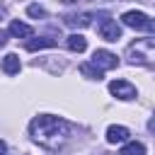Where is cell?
<instances>
[{"mask_svg": "<svg viewBox=\"0 0 155 155\" xmlns=\"http://www.w3.org/2000/svg\"><path fill=\"white\" fill-rule=\"evenodd\" d=\"M27 12H29V17H44V15H46V10H44L41 5H29Z\"/></svg>", "mask_w": 155, "mask_h": 155, "instance_id": "14", "label": "cell"}, {"mask_svg": "<svg viewBox=\"0 0 155 155\" xmlns=\"http://www.w3.org/2000/svg\"><path fill=\"white\" fill-rule=\"evenodd\" d=\"M19 68H22V63H19V56H17V53H7V56L2 58V70H5L7 75H17Z\"/></svg>", "mask_w": 155, "mask_h": 155, "instance_id": "7", "label": "cell"}, {"mask_svg": "<svg viewBox=\"0 0 155 155\" xmlns=\"http://www.w3.org/2000/svg\"><path fill=\"white\" fill-rule=\"evenodd\" d=\"M99 36L104 41H119L121 39V27L114 22V19H102L99 24Z\"/></svg>", "mask_w": 155, "mask_h": 155, "instance_id": "5", "label": "cell"}, {"mask_svg": "<svg viewBox=\"0 0 155 155\" xmlns=\"http://www.w3.org/2000/svg\"><path fill=\"white\" fill-rule=\"evenodd\" d=\"M51 46H56V39L51 36H39V39L27 41V51H39V48H51Z\"/></svg>", "mask_w": 155, "mask_h": 155, "instance_id": "9", "label": "cell"}, {"mask_svg": "<svg viewBox=\"0 0 155 155\" xmlns=\"http://www.w3.org/2000/svg\"><path fill=\"white\" fill-rule=\"evenodd\" d=\"M121 22L126 24V27H131V29H145V31H153L155 27H153V19L145 15V12H140V10H128V12H124L121 15Z\"/></svg>", "mask_w": 155, "mask_h": 155, "instance_id": "2", "label": "cell"}, {"mask_svg": "<svg viewBox=\"0 0 155 155\" xmlns=\"http://www.w3.org/2000/svg\"><path fill=\"white\" fill-rule=\"evenodd\" d=\"M121 155H145V145H143V143H136V140H131V143H124V148H121Z\"/></svg>", "mask_w": 155, "mask_h": 155, "instance_id": "13", "label": "cell"}, {"mask_svg": "<svg viewBox=\"0 0 155 155\" xmlns=\"http://www.w3.org/2000/svg\"><path fill=\"white\" fill-rule=\"evenodd\" d=\"M29 131H31V138H34L39 145L48 148V150L61 148V145L65 143V138H68V124H65L63 119H58V116H51V114H39V116H34Z\"/></svg>", "mask_w": 155, "mask_h": 155, "instance_id": "1", "label": "cell"}, {"mask_svg": "<svg viewBox=\"0 0 155 155\" xmlns=\"http://www.w3.org/2000/svg\"><path fill=\"white\" fill-rule=\"evenodd\" d=\"M92 63H94L99 70H111V68H116V65H119V58H116L111 51H104V48H99V51H94V56H92Z\"/></svg>", "mask_w": 155, "mask_h": 155, "instance_id": "4", "label": "cell"}, {"mask_svg": "<svg viewBox=\"0 0 155 155\" xmlns=\"http://www.w3.org/2000/svg\"><path fill=\"white\" fill-rule=\"evenodd\" d=\"M109 92L116 97V99H124V102H128V99H136V87L131 85V82H126V80H111L109 82Z\"/></svg>", "mask_w": 155, "mask_h": 155, "instance_id": "3", "label": "cell"}, {"mask_svg": "<svg viewBox=\"0 0 155 155\" xmlns=\"http://www.w3.org/2000/svg\"><path fill=\"white\" fill-rule=\"evenodd\" d=\"M65 24H70V27H90V24H92V15H90V12L70 15V17L65 19Z\"/></svg>", "mask_w": 155, "mask_h": 155, "instance_id": "11", "label": "cell"}, {"mask_svg": "<svg viewBox=\"0 0 155 155\" xmlns=\"http://www.w3.org/2000/svg\"><path fill=\"white\" fill-rule=\"evenodd\" d=\"M5 153H7V145H5L2 140H0V155H5Z\"/></svg>", "mask_w": 155, "mask_h": 155, "instance_id": "16", "label": "cell"}, {"mask_svg": "<svg viewBox=\"0 0 155 155\" xmlns=\"http://www.w3.org/2000/svg\"><path fill=\"white\" fill-rule=\"evenodd\" d=\"M80 73H82L85 78H90V80H102V73H104V70H99L94 63H82V65H80Z\"/></svg>", "mask_w": 155, "mask_h": 155, "instance_id": "12", "label": "cell"}, {"mask_svg": "<svg viewBox=\"0 0 155 155\" xmlns=\"http://www.w3.org/2000/svg\"><path fill=\"white\" fill-rule=\"evenodd\" d=\"M0 17H2V10H0Z\"/></svg>", "mask_w": 155, "mask_h": 155, "instance_id": "17", "label": "cell"}, {"mask_svg": "<svg viewBox=\"0 0 155 155\" xmlns=\"http://www.w3.org/2000/svg\"><path fill=\"white\" fill-rule=\"evenodd\" d=\"M128 140V128L126 126H109L107 128V143L116 145V143H126Z\"/></svg>", "mask_w": 155, "mask_h": 155, "instance_id": "6", "label": "cell"}, {"mask_svg": "<svg viewBox=\"0 0 155 155\" xmlns=\"http://www.w3.org/2000/svg\"><path fill=\"white\" fill-rule=\"evenodd\" d=\"M5 44H7V31H2V29H0V48H2Z\"/></svg>", "mask_w": 155, "mask_h": 155, "instance_id": "15", "label": "cell"}, {"mask_svg": "<svg viewBox=\"0 0 155 155\" xmlns=\"http://www.w3.org/2000/svg\"><path fill=\"white\" fill-rule=\"evenodd\" d=\"M68 48L75 51V53H82V51L87 48V39H85L82 34H70V36H68Z\"/></svg>", "mask_w": 155, "mask_h": 155, "instance_id": "10", "label": "cell"}, {"mask_svg": "<svg viewBox=\"0 0 155 155\" xmlns=\"http://www.w3.org/2000/svg\"><path fill=\"white\" fill-rule=\"evenodd\" d=\"M10 34L17 36V39H27V36H31V27L24 24V22H19V19H12L10 22Z\"/></svg>", "mask_w": 155, "mask_h": 155, "instance_id": "8", "label": "cell"}]
</instances>
